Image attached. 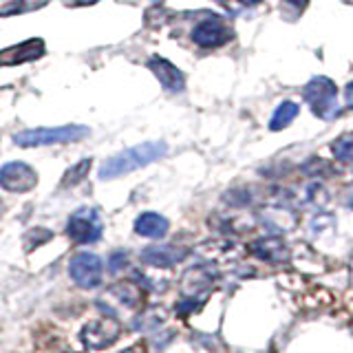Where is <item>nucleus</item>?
I'll return each mask as SVG.
<instances>
[{
    "label": "nucleus",
    "mask_w": 353,
    "mask_h": 353,
    "mask_svg": "<svg viewBox=\"0 0 353 353\" xmlns=\"http://www.w3.org/2000/svg\"><path fill=\"white\" fill-rule=\"evenodd\" d=\"M168 152V146L163 141H146L139 146H132L121 150L119 154L108 157L102 165H99V179L110 181L117 176H124L132 170H139L143 165H148L152 161H159L163 154Z\"/></svg>",
    "instance_id": "obj_1"
},
{
    "label": "nucleus",
    "mask_w": 353,
    "mask_h": 353,
    "mask_svg": "<svg viewBox=\"0 0 353 353\" xmlns=\"http://www.w3.org/2000/svg\"><path fill=\"white\" fill-rule=\"evenodd\" d=\"M303 95L312 106L314 115L320 119H334L340 113L338 106V86L325 75H316L303 88Z\"/></svg>",
    "instance_id": "obj_2"
},
{
    "label": "nucleus",
    "mask_w": 353,
    "mask_h": 353,
    "mask_svg": "<svg viewBox=\"0 0 353 353\" xmlns=\"http://www.w3.org/2000/svg\"><path fill=\"white\" fill-rule=\"evenodd\" d=\"M86 126H55V128H33L18 132L14 141L22 148H36V146H53V143H71L80 141L88 135Z\"/></svg>",
    "instance_id": "obj_3"
},
{
    "label": "nucleus",
    "mask_w": 353,
    "mask_h": 353,
    "mask_svg": "<svg viewBox=\"0 0 353 353\" xmlns=\"http://www.w3.org/2000/svg\"><path fill=\"white\" fill-rule=\"evenodd\" d=\"M104 232L102 216L95 208H80L69 216L66 234L73 243H95Z\"/></svg>",
    "instance_id": "obj_4"
},
{
    "label": "nucleus",
    "mask_w": 353,
    "mask_h": 353,
    "mask_svg": "<svg viewBox=\"0 0 353 353\" xmlns=\"http://www.w3.org/2000/svg\"><path fill=\"white\" fill-rule=\"evenodd\" d=\"M119 323L115 318L104 316V318H95L91 323H86L80 331V340L86 349L99 351V349H108L110 345H115L119 340Z\"/></svg>",
    "instance_id": "obj_5"
},
{
    "label": "nucleus",
    "mask_w": 353,
    "mask_h": 353,
    "mask_svg": "<svg viewBox=\"0 0 353 353\" xmlns=\"http://www.w3.org/2000/svg\"><path fill=\"white\" fill-rule=\"evenodd\" d=\"M69 274L77 287H82V290H95L102 283V259L91 252L75 254L69 263Z\"/></svg>",
    "instance_id": "obj_6"
},
{
    "label": "nucleus",
    "mask_w": 353,
    "mask_h": 353,
    "mask_svg": "<svg viewBox=\"0 0 353 353\" xmlns=\"http://www.w3.org/2000/svg\"><path fill=\"white\" fill-rule=\"evenodd\" d=\"M38 183V174L25 161H9L0 168V188L7 192H29Z\"/></svg>",
    "instance_id": "obj_7"
},
{
    "label": "nucleus",
    "mask_w": 353,
    "mask_h": 353,
    "mask_svg": "<svg viewBox=\"0 0 353 353\" xmlns=\"http://www.w3.org/2000/svg\"><path fill=\"white\" fill-rule=\"evenodd\" d=\"M232 38V29L225 25V20H221L219 16H210L208 20H201L199 25L192 29V40L199 47L212 49L221 47Z\"/></svg>",
    "instance_id": "obj_8"
},
{
    "label": "nucleus",
    "mask_w": 353,
    "mask_h": 353,
    "mask_svg": "<svg viewBox=\"0 0 353 353\" xmlns=\"http://www.w3.org/2000/svg\"><path fill=\"white\" fill-rule=\"evenodd\" d=\"M141 298H143V292L141 287L135 285V281H121L117 285H113L110 290L106 292V298L104 301H110L113 305L108 307L106 314H113L115 307H124V309H137L141 305Z\"/></svg>",
    "instance_id": "obj_9"
},
{
    "label": "nucleus",
    "mask_w": 353,
    "mask_h": 353,
    "mask_svg": "<svg viewBox=\"0 0 353 353\" xmlns=\"http://www.w3.org/2000/svg\"><path fill=\"white\" fill-rule=\"evenodd\" d=\"M44 42L40 38H31L16 44V47H9L0 51V64L9 66V64H22V62H33L40 60L44 55Z\"/></svg>",
    "instance_id": "obj_10"
},
{
    "label": "nucleus",
    "mask_w": 353,
    "mask_h": 353,
    "mask_svg": "<svg viewBox=\"0 0 353 353\" xmlns=\"http://www.w3.org/2000/svg\"><path fill=\"white\" fill-rule=\"evenodd\" d=\"M148 69H150L152 75L161 82V86L165 88V91H170V93H179V91H183L185 77H183V73H181L179 69H176V66H174L172 62L159 58V55H154V58L148 60Z\"/></svg>",
    "instance_id": "obj_11"
},
{
    "label": "nucleus",
    "mask_w": 353,
    "mask_h": 353,
    "mask_svg": "<svg viewBox=\"0 0 353 353\" xmlns=\"http://www.w3.org/2000/svg\"><path fill=\"white\" fill-rule=\"evenodd\" d=\"M188 256V250L179 245H150L141 252V261L154 268H172Z\"/></svg>",
    "instance_id": "obj_12"
},
{
    "label": "nucleus",
    "mask_w": 353,
    "mask_h": 353,
    "mask_svg": "<svg viewBox=\"0 0 353 353\" xmlns=\"http://www.w3.org/2000/svg\"><path fill=\"white\" fill-rule=\"evenodd\" d=\"M252 252L256 254L259 259L270 261V263H283L290 259V248L285 245L283 239L276 236H265L252 243Z\"/></svg>",
    "instance_id": "obj_13"
},
{
    "label": "nucleus",
    "mask_w": 353,
    "mask_h": 353,
    "mask_svg": "<svg viewBox=\"0 0 353 353\" xmlns=\"http://www.w3.org/2000/svg\"><path fill=\"white\" fill-rule=\"evenodd\" d=\"M168 228H170L168 219H163L157 212H143L135 221V232L139 236H146V239H163Z\"/></svg>",
    "instance_id": "obj_14"
},
{
    "label": "nucleus",
    "mask_w": 353,
    "mask_h": 353,
    "mask_svg": "<svg viewBox=\"0 0 353 353\" xmlns=\"http://www.w3.org/2000/svg\"><path fill=\"white\" fill-rule=\"evenodd\" d=\"M165 312L159 307L148 309V312H141L132 318V329L135 331H157L163 323H165Z\"/></svg>",
    "instance_id": "obj_15"
},
{
    "label": "nucleus",
    "mask_w": 353,
    "mask_h": 353,
    "mask_svg": "<svg viewBox=\"0 0 353 353\" xmlns=\"http://www.w3.org/2000/svg\"><path fill=\"white\" fill-rule=\"evenodd\" d=\"M298 104H294V102H283L279 108L274 110V115H272V121H270V130H283V128H287L292 124V121L298 117Z\"/></svg>",
    "instance_id": "obj_16"
},
{
    "label": "nucleus",
    "mask_w": 353,
    "mask_h": 353,
    "mask_svg": "<svg viewBox=\"0 0 353 353\" xmlns=\"http://www.w3.org/2000/svg\"><path fill=\"white\" fill-rule=\"evenodd\" d=\"M88 168H91V159H84V161H80V163H75L73 168H69L64 172V176H62V188H71V185H77L80 183L84 176H86V172H88Z\"/></svg>",
    "instance_id": "obj_17"
},
{
    "label": "nucleus",
    "mask_w": 353,
    "mask_h": 353,
    "mask_svg": "<svg viewBox=\"0 0 353 353\" xmlns=\"http://www.w3.org/2000/svg\"><path fill=\"white\" fill-rule=\"evenodd\" d=\"M331 150H334V157L338 161H353V135H342L334 141V146H331Z\"/></svg>",
    "instance_id": "obj_18"
},
{
    "label": "nucleus",
    "mask_w": 353,
    "mask_h": 353,
    "mask_svg": "<svg viewBox=\"0 0 353 353\" xmlns=\"http://www.w3.org/2000/svg\"><path fill=\"white\" fill-rule=\"evenodd\" d=\"M27 239V250L31 252L33 248H38V245H42L44 241H49V239H53V234L49 230H42V228H36V230H31L29 234L25 236Z\"/></svg>",
    "instance_id": "obj_19"
},
{
    "label": "nucleus",
    "mask_w": 353,
    "mask_h": 353,
    "mask_svg": "<svg viewBox=\"0 0 353 353\" xmlns=\"http://www.w3.org/2000/svg\"><path fill=\"white\" fill-rule=\"evenodd\" d=\"M128 265V254L121 250V252H115L113 256H110V263H108V272L110 274H121V270H124Z\"/></svg>",
    "instance_id": "obj_20"
},
{
    "label": "nucleus",
    "mask_w": 353,
    "mask_h": 353,
    "mask_svg": "<svg viewBox=\"0 0 353 353\" xmlns=\"http://www.w3.org/2000/svg\"><path fill=\"white\" fill-rule=\"evenodd\" d=\"M345 99H347V106L353 110V82H349L345 88Z\"/></svg>",
    "instance_id": "obj_21"
},
{
    "label": "nucleus",
    "mask_w": 353,
    "mask_h": 353,
    "mask_svg": "<svg viewBox=\"0 0 353 353\" xmlns=\"http://www.w3.org/2000/svg\"><path fill=\"white\" fill-rule=\"evenodd\" d=\"M285 3H290V5H294V7H305L307 3H309V0H285Z\"/></svg>",
    "instance_id": "obj_22"
},
{
    "label": "nucleus",
    "mask_w": 353,
    "mask_h": 353,
    "mask_svg": "<svg viewBox=\"0 0 353 353\" xmlns=\"http://www.w3.org/2000/svg\"><path fill=\"white\" fill-rule=\"evenodd\" d=\"M241 5H245V7H254V5H259L261 0H239Z\"/></svg>",
    "instance_id": "obj_23"
},
{
    "label": "nucleus",
    "mask_w": 353,
    "mask_h": 353,
    "mask_svg": "<svg viewBox=\"0 0 353 353\" xmlns=\"http://www.w3.org/2000/svg\"><path fill=\"white\" fill-rule=\"evenodd\" d=\"M5 214V203H3V199H0V216Z\"/></svg>",
    "instance_id": "obj_24"
},
{
    "label": "nucleus",
    "mask_w": 353,
    "mask_h": 353,
    "mask_svg": "<svg viewBox=\"0 0 353 353\" xmlns=\"http://www.w3.org/2000/svg\"><path fill=\"white\" fill-rule=\"evenodd\" d=\"M121 353H139L137 349H126V351H121Z\"/></svg>",
    "instance_id": "obj_25"
},
{
    "label": "nucleus",
    "mask_w": 353,
    "mask_h": 353,
    "mask_svg": "<svg viewBox=\"0 0 353 353\" xmlns=\"http://www.w3.org/2000/svg\"><path fill=\"white\" fill-rule=\"evenodd\" d=\"M216 3H221V5H225V3H228V0H216Z\"/></svg>",
    "instance_id": "obj_26"
},
{
    "label": "nucleus",
    "mask_w": 353,
    "mask_h": 353,
    "mask_svg": "<svg viewBox=\"0 0 353 353\" xmlns=\"http://www.w3.org/2000/svg\"><path fill=\"white\" fill-rule=\"evenodd\" d=\"M64 353H71V351H64Z\"/></svg>",
    "instance_id": "obj_27"
}]
</instances>
